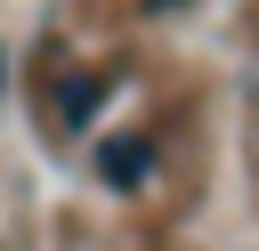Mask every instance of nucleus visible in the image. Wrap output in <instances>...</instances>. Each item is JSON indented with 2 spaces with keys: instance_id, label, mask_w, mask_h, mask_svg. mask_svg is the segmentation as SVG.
<instances>
[{
  "instance_id": "nucleus-1",
  "label": "nucleus",
  "mask_w": 259,
  "mask_h": 251,
  "mask_svg": "<svg viewBox=\"0 0 259 251\" xmlns=\"http://www.w3.org/2000/svg\"><path fill=\"white\" fill-rule=\"evenodd\" d=\"M146 170H154V146H146V138H113V146L97 154V178H105V186H138Z\"/></svg>"
},
{
  "instance_id": "nucleus-2",
  "label": "nucleus",
  "mask_w": 259,
  "mask_h": 251,
  "mask_svg": "<svg viewBox=\"0 0 259 251\" xmlns=\"http://www.w3.org/2000/svg\"><path fill=\"white\" fill-rule=\"evenodd\" d=\"M97 105H105V81H89V73H81V81H65V97H57V121H65V130H81Z\"/></svg>"
}]
</instances>
